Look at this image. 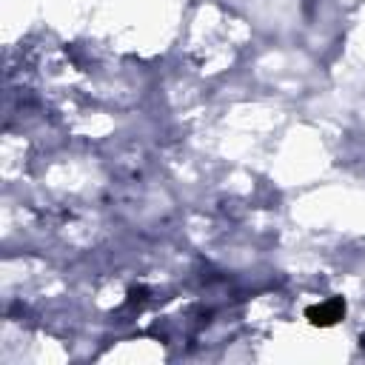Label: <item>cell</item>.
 <instances>
[{
    "label": "cell",
    "instance_id": "cell-1",
    "mask_svg": "<svg viewBox=\"0 0 365 365\" xmlns=\"http://www.w3.org/2000/svg\"><path fill=\"white\" fill-rule=\"evenodd\" d=\"M305 317L311 319V325L331 328V325H336V322L345 317V299H342V297H331V299H325V302H319V305H311V308L305 311Z\"/></svg>",
    "mask_w": 365,
    "mask_h": 365
},
{
    "label": "cell",
    "instance_id": "cell-2",
    "mask_svg": "<svg viewBox=\"0 0 365 365\" xmlns=\"http://www.w3.org/2000/svg\"><path fill=\"white\" fill-rule=\"evenodd\" d=\"M362 348H365V336H362Z\"/></svg>",
    "mask_w": 365,
    "mask_h": 365
}]
</instances>
